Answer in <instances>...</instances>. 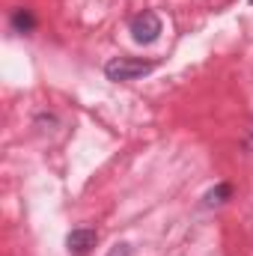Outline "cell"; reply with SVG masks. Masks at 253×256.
<instances>
[{"mask_svg": "<svg viewBox=\"0 0 253 256\" xmlns=\"http://www.w3.org/2000/svg\"><path fill=\"white\" fill-rule=\"evenodd\" d=\"M155 60H140V57H114L104 63V74L108 80H116V84H128V80H137L149 72H155Z\"/></svg>", "mask_w": 253, "mask_h": 256, "instance_id": "obj_1", "label": "cell"}, {"mask_svg": "<svg viewBox=\"0 0 253 256\" xmlns=\"http://www.w3.org/2000/svg\"><path fill=\"white\" fill-rule=\"evenodd\" d=\"M128 30H131V39H134V42H140V45H152V42L164 33V24H161V18H158L152 9H146V12H140V15L131 18Z\"/></svg>", "mask_w": 253, "mask_h": 256, "instance_id": "obj_2", "label": "cell"}, {"mask_svg": "<svg viewBox=\"0 0 253 256\" xmlns=\"http://www.w3.org/2000/svg\"><path fill=\"white\" fill-rule=\"evenodd\" d=\"M96 242H98V232L90 230V226H78V230H72V232L66 236V248L78 256H86L96 248Z\"/></svg>", "mask_w": 253, "mask_h": 256, "instance_id": "obj_3", "label": "cell"}, {"mask_svg": "<svg viewBox=\"0 0 253 256\" xmlns=\"http://www.w3.org/2000/svg\"><path fill=\"white\" fill-rule=\"evenodd\" d=\"M9 24H12L15 33H33L36 30V15L30 9H15L12 18H9Z\"/></svg>", "mask_w": 253, "mask_h": 256, "instance_id": "obj_4", "label": "cell"}, {"mask_svg": "<svg viewBox=\"0 0 253 256\" xmlns=\"http://www.w3.org/2000/svg\"><path fill=\"white\" fill-rule=\"evenodd\" d=\"M230 194H232V185H218V188H212V191L206 194V206H220V202H226L230 200Z\"/></svg>", "mask_w": 253, "mask_h": 256, "instance_id": "obj_5", "label": "cell"}, {"mask_svg": "<svg viewBox=\"0 0 253 256\" xmlns=\"http://www.w3.org/2000/svg\"><path fill=\"white\" fill-rule=\"evenodd\" d=\"M108 256H131V244H126V242H116V244L108 250Z\"/></svg>", "mask_w": 253, "mask_h": 256, "instance_id": "obj_6", "label": "cell"}, {"mask_svg": "<svg viewBox=\"0 0 253 256\" xmlns=\"http://www.w3.org/2000/svg\"><path fill=\"white\" fill-rule=\"evenodd\" d=\"M250 6H253V0H250Z\"/></svg>", "mask_w": 253, "mask_h": 256, "instance_id": "obj_7", "label": "cell"}]
</instances>
